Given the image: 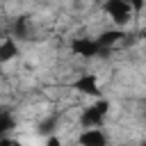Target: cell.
Wrapping results in <instances>:
<instances>
[{
  "label": "cell",
  "instance_id": "obj_8",
  "mask_svg": "<svg viewBox=\"0 0 146 146\" xmlns=\"http://www.w3.org/2000/svg\"><path fill=\"white\" fill-rule=\"evenodd\" d=\"M14 128V119L9 112H0V137H5V132H9Z\"/></svg>",
  "mask_w": 146,
  "mask_h": 146
},
{
  "label": "cell",
  "instance_id": "obj_4",
  "mask_svg": "<svg viewBox=\"0 0 146 146\" xmlns=\"http://www.w3.org/2000/svg\"><path fill=\"white\" fill-rule=\"evenodd\" d=\"M105 112L94 103V105H89V107H84L82 110V114H80V123H82V128H98L103 121H105Z\"/></svg>",
  "mask_w": 146,
  "mask_h": 146
},
{
  "label": "cell",
  "instance_id": "obj_11",
  "mask_svg": "<svg viewBox=\"0 0 146 146\" xmlns=\"http://www.w3.org/2000/svg\"><path fill=\"white\" fill-rule=\"evenodd\" d=\"M144 39H146V32H144Z\"/></svg>",
  "mask_w": 146,
  "mask_h": 146
},
{
  "label": "cell",
  "instance_id": "obj_6",
  "mask_svg": "<svg viewBox=\"0 0 146 146\" xmlns=\"http://www.w3.org/2000/svg\"><path fill=\"white\" fill-rule=\"evenodd\" d=\"M105 141H107V137L98 128H84V132L80 135V144H84V146H103Z\"/></svg>",
  "mask_w": 146,
  "mask_h": 146
},
{
  "label": "cell",
  "instance_id": "obj_2",
  "mask_svg": "<svg viewBox=\"0 0 146 146\" xmlns=\"http://www.w3.org/2000/svg\"><path fill=\"white\" fill-rule=\"evenodd\" d=\"M71 50L78 55V57H84V59H91L96 55H100V46L96 39H89V36H78L71 41Z\"/></svg>",
  "mask_w": 146,
  "mask_h": 146
},
{
  "label": "cell",
  "instance_id": "obj_3",
  "mask_svg": "<svg viewBox=\"0 0 146 146\" xmlns=\"http://www.w3.org/2000/svg\"><path fill=\"white\" fill-rule=\"evenodd\" d=\"M73 89L82 96H98L100 94V87H98V78L94 73H84L80 75L75 82H73Z\"/></svg>",
  "mask_w": 146,
  "mask_h": 146
},
{
  "label": "cell",
  "instance_id": "obj_7",
  "mask_svg": "<svg viewBox=\"0 0 146 146\" xmlns=\"http://www.w3.org/2000/svg\"><path fill=\"white\" fill-rule=\"evenodd\" d=\"M123 36H125V34H123L121 30H107V32H103V34L96 39V41H98V46H100V52H103V50H107L110 46H114L116 41H121Z\"/></svg>",
  "mask_w": 146,
  "mask_h": 146
},
{
  "label": "cell",
  "instance_id": "obj_9",
  "mask_svg": "<svg viewBox=\"0 0 146 146\" xmlns=\"http://www.w3.org/2000/svg\"><path fill=\"white\" fill-rule=\"evenodd\" d=\"M128 2H130V7H132L135 14H139V11L144 9V5H146V0H128Z\"/></svg>",
  "mask_w": 146,
  "mask_h": 146
},
{
  "label": "cell",
  "instance_id": "obj_1",
  "mask_svg": "<svg viewBox=\"0 0 146 146\" xmlns=\"http://www.w3.org/2000/svg\"><path fill=\"white\" fill-rule=\"evenodd\" d=\"M105 11L110 14V18L121 27V25H128L130 18H132V7L128 0H105Z\"/></svg>",
  "mask_w": 146,
  "mask_h": 146
},
{
  "label": "cell",
  "instance_id": "obj_10",
  "mask_svg": "<svg viewBox=\"0 0 146 146\" xmlns=\"http://www.w3.org/2000/svg\"><path fill=\"white\" fill-rule=\"evenodd\" d=\"M48 144H50V146H57V144H59V139H57V137H50V139H48Z\"/></svg>",
  "mask_w": 146,
  "mask_h": 146
},
{
  "label": "cell",
  "instance_id": "obj_5",
  "mask_svg": "<svg viewBox=\"0 0 146 146\" xmlns=\"http://www.w3.org/2000/svg\"><path fill=\"white\" fill-rule=\"evenodd\" d=\"M16 57H18V46H16L14 36L2 39L0 41V64H7L11 59H16Z\"/></svg>",
  "mask_w": 146,
  "mask_h": 146
}]
</instances>
